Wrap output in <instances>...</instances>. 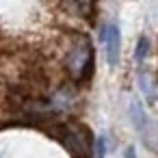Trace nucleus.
<instances>
[{"label":"nucleus","mask_w":158,"mask_h":158,"mask_svg":"<svg viewBox=\"0 0 158 158\" xmlns=\"http://www.w3.org/2000/svg\"><path fill=\"white\" fill-rule=\"evenodd\" d=\"M147 56H149V39L145 35H141V39L136 41V54H134V59H136V63H143Z\"/></svg>","instance_id":"nucleus-6"},{"label":"nucleus","mask_w":158,"mask_h":158,"mask_svg":"<svg viewBox=\"0 0 158 158\" xmlns=\"http://www.w3.org/2000/svg\"><path fill=\"white\" fill-rule=\"evenodd\" d=\"M130 115H132V121H134L136 130H139V132H143V134L147 136V130H149V119H147V115L143 113V108H141L136 102L130 106Z\"/></svg>","instance_id":"nucleus-4"},{"label":"nucleus","mask_w":158,"mask_h":158,"mask_svg":"<svg viewBox=\"0 0 158 158\" xmlns=\"http://www.w3.org/2000/svg\"><path fill=\"white\" fill-rule=\"evenodd\" d=\"M89 63H91V46H89L87 41H80L78 48L72 50V54H69V59H67V67L72 69V74H74L76 78H80V76L87 72Z\"/></svg>","instance_id":"nucleus-1"},{"label":"nucleus","mask_w":158,"mask_h":158,"mask_svg":"<svg viewBox=\"0 0 158 158\" xmlns=\"http://www.w3.org/2000/svg\"><path fill=\"white\" fill-rule=\"evenodd\" d=\"M102 44L106 48V59L110 65L117 63V56H119V28L115 22H108L102 26Z\"/></svg>","instance_id":"nucleus-2"},{"label":"nucleus","mask_w":158,"mask_h":158,"mask_svg":"<svg viewBox=\"0 0 158 158\" xmlns=\"http://www.w3.org/2000/svg\"><path fill=\"white\" fill-rule=\"evenodd\" d=\"M61 143L65 145V149L74 156H87L89 154V145H87V134L82 130H67L61 134Z\"/></svg>","instance_id":"nucleus-3"},{"label":"nucleus","mask_w":158,"mask_h":158,"mask_svg":"<svg viewBox=\"0 0 158 158\" xmlns=\"http://www.w3.org/2000/svg\"><path fill=\"white\" fill-rule=\"evenodd\" d=\"M139 85H141V91H143V95L147 98V102L154 106L156 104V93H154V82H152V78L145 74V72H141L139 74Z\"/></svg>","instance_id":"nucleus-5"}]
</instances>
